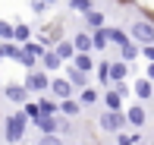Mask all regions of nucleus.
Here are the masks:
<instances>
[{
	"instance_id": "c756f323",
	"label": "nucleus",
	"mask_w": 154,
	"mask_h": 145,
	"mask_svg": "<svg viewBox=\"0 0 154 145\" xmlns=\"http://www.w3.org/2000/svg\"><path fill=\"white\" fill-rule=\"evenodd\" d=\"M35 145H66V142H63L60 136H38V142H35Z\"/></svg>"
},
{
	"instance_id": "f8f14e48",
	"label": "nucleus",
	"mask_w": 154,
	"mask_h": 145,
	"mask_svg": "<svg viewBox=\"0 0 154 145\" xmlns=\"http://www.w3.org/2000/svg\"><path fill=\"white\" fill-rule=\"evenodd\" d=\"M72 47H75V54H94V41H91V32H75L72 35Z\"/></svg>"
},
{
	"instance_id": "f704fd0d",
	"label": "nucleus",
	"mask_w": 154,
	"mask_h": 145,
	"mask_svg": "<svg viewBox=\"0 0 154 145\" xmlns=\"http://www.w3.org/2000/svg\"><path fill=\"white\" fill-rule=\"evenodd\" d=\"M0 79H3V70H0Z\"/></svg>"
},
{
	"instance_id": "72a5a7b5",
	"label": "nucleus",
	"mask_w": 154,
	"mask_h": 145,
	"mask_svg": "<svg viewBox=\"0 0 154 145\" xmlns=\"http://www.w3.org/2000/svg\"><path fill=\"white\" fill-rule=\"evenodd\" d=\"M44 3H47V6H54V3H57V0H44Z\"/></svg>"
},
{
	"instance_id": "412c9836",
	"label": "nucleus",
	"mask_w": 154,
	"mask_h": 145,
	"mask_svg": "<svg viewBox=\"0 0 154 145\" xmlns=\"http://www.w3.org/2000/svg\"><path fill=\"white\" fill-rule=\"evenodd\" d=\"M79 114H82L79 98H69V101H63V104H60V117H66V120H75Z\"/></svg>"
},
{
	"instance_id": "b1692460",
	"label": "nucleus",
	"mask_w": 154,
	"mask_h": 145,
	"mask_svg": "<svg viewBox=\"0 0 154 145\" xmlns=\"http://www.w3.org/2000/svg\"><path fill=\"white\" fill-rule=\"evenodd\" d=\"M91 41H94V51H107L110 47V25L101 32H91Z\"/></svg>"
},
{
	"instance_id": "bb28decb",
	"label": "nucleus",
	"mask_w": 154,
	"mask_h": 145,
	"mask_svg": "<svg viewBox=\"0 0 154 145\" xmlns=\"http://www.w3.org/2000/svg\"><path fill=\"white\" fill-rule=\"evenodd\" d=\"M22 114L29 117V123H35V120H38V117H41V107H38V101H29V104L22 107Z\"/></svg>"
},
{
	"instance_id": "4468645a",
	"label": "nucleus",
	"mask_w": 154,
	"mask_h": 145,
	"mask_svg": "<svg viewBox=\"0 0 154 145\" xmlns=\"http://www.w3.org/2000/svg\"><path fill=\"white\" fill-rule=\"evenodd\" d=\"M69 66H75L79 73H85V76H91L97 70V60H94V54H75V60Z\"/></svg>"
},
{
	"instance_id": "aec40b11",
	"label": "nucleus",
	"mask_w": 154,
	"mask_h": 145,
	"mask_svg": "<svg viewBox=\"0 0 154 145\" xmlns=\"http://www.w3.org/2000/svg\"><path fill=\"white\" fill-rule=\"evenodd\" d=\"M38 107H41V114H47V117H60V101L51 98V95H41Z\"/></svg>"
},
{
	"instance_id": "7c9ffc66",
	"label": "nucleus",
	"mask_w": 154,
	"mask_h": 145,
	"mask_svg": "<svg viewBox=\"0 0 154 145\" xmlns=\"http://www.w3.org/2000/svg\"><path fill=\"white\" fill-rule=\"evenodd\" d=\"M142 57H145V63H154V44L142 47Z\"/></svg>"
},
{
	"instance_id": "2f4dec72",
	"label": "nucleus",
	"mask_w": 154,
	"mask_h": 145,
	"mask_svg": "<svg viewBox=\"0 0 154 145\" xmlns=\"http://www.w3.org/2000/svg\"><path fill=\"white\" fill-rule=\"evenodd\" d=\"M145 79H148V82H154V63H148V66H145Z\"/></svg>"
},
{
	"instance_id": "1a4fd4ad",
	"label": "nucleus",
	"mask_w": 154,
	"mask_h": 145,
	"mask_svg": "<svg viewBox=\"0 0 154 145\" xmlns=\"http://www.w3.org/2000/svg\"><path fill=\"white\" fill-rule=\"evenodd\" d=\"M63 76H66V79H69V85H72L75 92H85V88L91 85V76L79 73V70H75V66H69V63H66V70H63Z\"/></svg>"
},
{
	"instance_id": "423d86ee",
	"label": "nucleus",
	"mask_w": 154,
	"mask_h": 145,
	"mask_svg": "<svg viewBox=\"0 0 154 145\" xmlns=\"http://www.w3.org/2000/svg\"><path fill=\"white\" fill-rule=\"evenodd\" d=\"M75 95H79V92L69 85V79H66V76H51V98H57L60 104H63V101L75 98Z\"/></svg>"
},
{
	"instance_id": "a211bd4d",
	"label": "nucleus",
	"mask_w": 154,
	"mask_h": 145,
	"mask_svg": "<svg viewBox=\"0 0 154 145\" xmlns=\"http://www.w3.org/2000/svg\"><path fill=\"white\" fill-rule=\"evenodd\" d=\"M126 79H129V63H123V60H110V82H113V85H123Z\"/></svg>"
},
{
	"instance_id": "5701e85b",
	"label": "nucleus",
	"mask_w": 154,
	"mask_h": 145,
	"mask_svg": "<svg viewBox=\"0 0 154 145\" xmlns=\"http://www.w3.org/2000/svg\"><path fill=\"white\" fill-rule=\"evenodd\" d=\"M69 13H79V16H88L94 10V0H66Z\"/></svg>"
},
{
	"instance_id": "cd10ccee",
	"label": "nucleus",
	"mask_w": 154,
	"mask_h": 145,
	"mask_svg": "<svg viewBox=\"0 0 154 145\" xmlns=\"http://www.w3.org/2000/svg\"><path fill=\"white\" fill-rule=\"evenodd\" d=\"M72 129H75V123H72V120H66V117H60V129H57V136H60V139L72 136Z\"/></svg>"
},
{
	"instance_id": "473e14b6",
	"label": "nucleus",
	"mask_w": 154,
	"mask_h": 145,
	"mask_svg": "<svg viewBox=\"0 0 154 145\" xmlns=\"http://www.w3.org/2000/svg\"><path fill=\"white\" fill-rule=\"evenodd\" d=\"M79 145H97V142H94V139H82Z\"/></svg>"
},
{
	"instance_id": "c9c22d12",
	"label": "nucleus",
	"mask_w": 154,
	"mask_h": 145,
	"mask_svg": "<svg viewBox=\"0 0 154 145\" xmlns=\"http://www.w3.org/2000/svg\"><path fill=\"white\" fill-rule=\"evenodd\" d=\"M138 145H148V142H138Z\"/></svg>"
},
{
	"instance_id": "20e7f679",
	"label": "nucleus",
	"mask_w": 154,
	"mask_h": 145,
	"mask_svg": "<svg viewBox=\"0 0 154 145\" xmlns=\"http://www.w3.org/2000/svg\"><path fill=\"white\" fill-rule=\"evenodd\" d=\"M129 38L135 41L138 47H148V44H154V22L151 19H132V25H129Z\"/></svg>"
},
{
	"instance_id": "4be33fe9",
	"label": "nucleus",
	"mask_w": 154,
	"mask_h": 145,
	"mask_svg": "<svg viewBox=\"0 0 154 145\" xmlns=\"http://www.w3.org/2000/svg\"><path fill=\"white\" fill-rule=\"evenodd\" d=\"M75 98H79V104H82V107H91V104H97V98H101V92H97V85H88L85 92H79Z\"/></svg>"
},
{
	"instance_id": "393cba45",
	"label": "nucleus",
	"mask_w": 154,
	"mask_h": 145,
	"mask_svg": "<svg viewBox=\"0 0 154 145\" xmlns=\"http://www.w3.org/2000/svg\"><path fill=\"white\" fill-rule=\"evenodd\" d=\"M138 142H145L142 133H120L116 136V145H138Z\"/></svg>"
},
{
	"instance_id": "a878e982",
	"label": "nucleus",
	"mask_w": 154,
	"mask_h": 145,
	"mask_svg": "<svg viewBox=\"0 0 154 145\" xmlns=\"http://www.w3.org/2000/svg\"><path fill=\"white\" fill-rule=\"evenodd\" d=\"M13 29H16V25H13L10 19H0V44L13 41Z\"/></svg>"
},
{
	"instance_id": "2eb2a0df",
	"label": "nucleus",
	"mask_w": 154,
	"mask_h": 145,
	"mask_svg": "<svg viewBox=\"0 0 154 145\" xmlns=\"http://www.w3.org/2000/svg\"><path fill=\"white\" fill-rule=\"evenodd\" d=\"M116 51H120V57H116V60H123V63H129V66H132V60H138V57H142V47H138L132 38L126 41V44H120Z\"/></svg>"
},
{
	"instance_id": "dca6fc26",
	"label": "nucleus",
	"mask_w": 154,
	"mask_h": 145,
	"mask_svg": "<svg viewBox=\"0 0 154 145\" xmlns=\"http://www.w3.org/2000/svg\"><path fill=\"white\" fill-rule=\"evenodd\" d=\"M35 38V25H29V22H16V29H13V44H29V41Z\"/></svg>"
},
{
	"instance_id": "ddd939ff",
	"label": "nucleus",
	"mask_w": 154,
	"mask_h": 145,
	"mask_svg": "<svg viewBox=\"0 0 154 145\" xmlns=\"http://www.w3.org/2000/svg\"><path fill=\"white\" fill-rule=\"evenodd\" d=\"M41 70H44L47 76H54L57 70H66V63H63L57 54H54V47H51V51H44V57H41Z\"/></svg>"
},
{
	"instance_id": "6e6552de",
	"label": "nucleus",
	"mask_w": 154,
	"mask_h": 145,
	"mask_svg": "<svg viewBox=\"0 0 154 145\" xmlns=\"http://www.w3.org/2000/svg\"><path fill=\"white\" fill-rule=\"evenodd\" d=\"M126 120H129V126L138 133V129L148 123V110H145V104H138V101H135V104H129V107H126Z\"/></svg>"
},
{
	"instance_id": "39448f33",
	"label": "nucleus",
	"mask_w": 154,
	"mask_h": 145,
	"mask_svg": "<svg viewBox=\"0 0 154 145\" xmlns=\"http://www.w3.org/2000/svg\"><path fill=\"white\" fill-rule=\"evenodd\" d=\"M132 95V85L123 82V85H110L107 92H101V101H104V110H126L123 107V98Z\"/></svg>"
},
{
	"instance_id": "f3484780",
	"label": "nucleus",
	"mask_w": 154,
	"mask_h": 145,
	"mask_svg": "<svg viewBox=\"0 0 154 145\" xmlns=\"http://www.w3.org/2000/svg\"><path fill=\"white\" fill-rule=\"evenodd\" d=\"M54 54L63 60V63H72L75 60V47H72V38H63V41H57L54 44Z\"/></svg>"
},
{
	"instance_id": "7ed1b4c3",
	"label": "nucleus",
	"mask_w": 154,
	"mask_h": 145,
	"mask_svg": "<svg viewBox=\"0 0 154 145\" xmlns=\"http://www.w3.org/2000/svg\"><path fill=\"white\" fill-rule=\"evenodd\" d=\"M22 85H25V92L29 95H51V76H47L44 70H32V73H25V79H22Z\"/></svg>"
},
{
	"instance_id": "e433bc0d",
	"label": "nucleus",
	"mask_w": 154,
	"mask_h": 145,
	"mask_svg": "<svg viewBox=\"0 0 154 145\" xmlns=\"http://www.w3.org/2000/svg\"><path fill=\"white\" fill-rule=\"evenodd\" d=\"M22 145H29V142H22Z\"/></svg>"
},
{
	"instance_id": "f257e3e1",
	"label": "nucleus",
	"mask_w": 154,
	"mask_h": 145,
	"mask_svg": "<svg viewBox=\"0 0 154 145\" xmlns=\"http://www.w3.org/2000/svg\"><path fill=\"white\" fill-rule=\"evenodd\" d=\"M25 129H29V117L22 110H16V114H10L3 120V139L10 145H22L25 142Z\"/></svg>"
},
{
	"instance_id": "9d476101",
	"label": "nucleus",
	"mask_w": 154,
	"mask_h": 145,
	"mask_svg": "<svg viewBox=\"0 0 154 145\" xmlns=\"http://www.w3.org/2000/svg\"><path fill=\"white\" fill-rule=\"evenodd\" d=\"M35 129H38L41 136H57V129H60V117H47V114H41L38 120L32 123Z\"/></svg>"
},
{
	"instance_id": "c85d7f7f",
	"label": "nucleus",
	"mask_w": 154,
	"mask_h": 145,
	"mask_svg": "<svg viewBox=\"0 0 154 145\" xmlns=\"http://www.w3.org/2000/svg\"><path fill=\"white\" fill-rule=\"evenodd\" d=\"M29 6H32V13H35V16H44V13H47V3H44V0H29Z\"/></svg>"
},
{
	"instance_id": "4c0bfd02",
	"label": "nucleus",
	"mask_w": 154,
	"mask_h": 145,
	"mask_svg": "<svg viewBox=\"0 0 154 145\" xmlns=\"http://www.w3.org/2000/svg\"><path fill=\"white\" fill-rule=\"evenodd\" d=\"M94 3H97V0H94Z\"/></svg>"
},
{
	"instance_id": "6ab92c4d",
	"label": "nucleus",
	"mask_w": 154,
	"mask_h": 145,
	"mask_svg": "<svg viewBox=\"0 0 154 145\" xmlns=\"http://www.w3.org/2000/svg\"><path fill=\"white\" fill-rule=\"evenodd\" d=\"M101 29H107V16L94 6V10L85 16V32H101Z\"/></svg>"
},
{
	"instance_id": "0eeeda50",
	"label": "nucleus",
	"mask_w": 154,
	"mask_h": 145,
	"mask_svg": "<svg viewBox=\"0 0 154 145\" xmlns=\"http://www.w3.org/2000/svg\"><path fill=\"white\" fill-rule=\"evenodd\" d=\"M3 98L10 101V104H19V107L29 104V92H25L22 82H6V85H3Z\"/></svg>"
},
{
	"instance_id": "9b49d317",
	"label": "nucleus",
	"mask_w": 154,
	"mask_h": 145,
	"mask_svg": "<svg viewBox=\"0 0 154 145\" xmlns=\"http://www.w3.org/2000/svg\"><path fill=\"white\" fill-rule=\"evenodd\" d=\"M151 95H154V82H148L145 76H142V79H135V82H132V98H135L138 104H145V101H148Z\"/></svg>"
},
{
	"instance_id": "f03ea898",
	"label": "nucleus",
	"mask_w": 154,
	"mask_h": 145,
	"mask_svg": "<svg viewBox=\"0 0 154 145\" xmlns=\"http://www.w3.org/2000/svg\"><path fill=\"white\" fill-rule=\"evenodd\" d=\"M97 126H101L104 133H110V136L126 133V126H129L126 110H101V114H97Z\"/></svg>"
}]
</instances>
